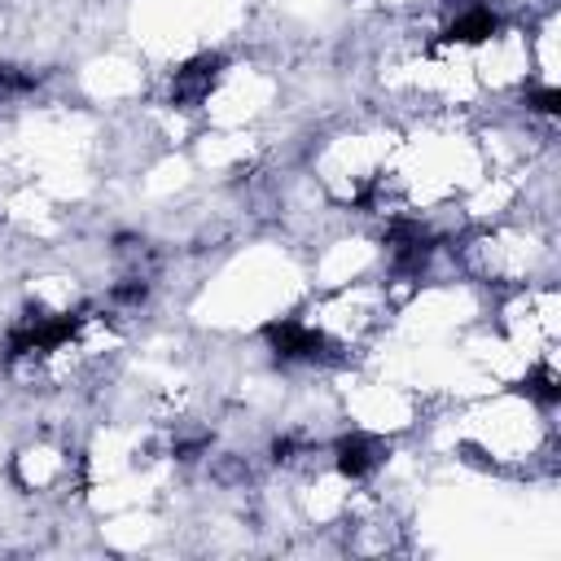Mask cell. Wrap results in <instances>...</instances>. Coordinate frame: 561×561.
Returning <instances> with one entry per match:
<instances>
[{"label": "cell", "mask_w": 561, "mask_h": 561, "mask_svg": "<svg viewBox=\"0 0 561 561\" xmlns=\"http://www.w3.org/2000/svg\"><path fill=\"white\" fill-rule=\"evenodd\" d=\"M263 342L272 346V355L280 364H316V359H329V337L302 320H267L263 324Z\"/></svg>", "instance_id": "cell-1"}, {"label": "cell", "mask_w": 561, "mask_h": 561, "mask_svg": "<svg viewBox=\"0 0 561 561\" xmlns=\"http://www.w3.org/2000/svg\"><path fill=\"white\" fill-rule=\"evenodd\" d=\"M386 245H390L394 276H421L430 267L434 250H438V237L430 228H421V219H390Z\"/></svg>", "instance_id": "cell-2"}, {"label": "cell", "mask_w": 561, "mask_h": 561, "mask_svg": "<svg viewBox=\"0 0 561 561\" xmlns=\"http://www.w3.org/2000/svg\"><path fill=\"white\" fill-rule=\"evenodd\" d=\"M79 329V311H61V316H44V311H26L22 324L9 333V359L18 355H35V351H57L70 333Z\"/></svg>", "instance_id": "cell-3"}, {"label": "cell", "mask_w": 561, "mask_h": 561, "mask_svg": "<svg viewBox=\"0 0 561 561\" xmlns=\"http://www.w3.org/2000/svg\"><path fill=\"white\" fill-rule=\"evenodd\" d=\"M224 66H228L224 53H197V57H188L171 75V105L175 110H197L210 96V88H215V79H219Z\"/></svg>", "instance_id": "cell-4"}, {"label": "cell", "mask_w": 561, "mask_h": 561, "mask_svg": "<svg viewBox=\"0 0 561 561\" xmlns=\"http://www.w3.org/2000/svg\"><path fill=\"white\" fill-rule=\"evenodd\" d=\"M386 456H390V447L373 434H342L333 443V465L342 478H368Z\"/></svg>", "instance_id": "cell-5"}, {"label": "cell", "mask_w": 561, "mask_h": 561, "mask_svg": "<svg viewBox=\"0 0 561 561\" xmlns=\"http://www.w3.org/2000/svg\"><path fill=\"white\" fill-rule=\"evenodd\" d=\"M495 31H500V18H495L491 9H482V4H478V9H465V13L447 26V35H443V39H447V44H486Z\"/></svg>", "instance_id": "cell-6"}, {"label": "cell", "mask_w": 561, "mask_h": 561, "mask_svg": "<svg viewBox=\"0 0 561 561\" xmlns=\"http://www.w3.org/2000/svg\"><path fill=\"white\" fill-rule=\"evenodd\" d=\"M522 390H526L539 408H557V403H561V377H557V368H552V364H535V368L526 373Z\"/></svg>", "instance_id": "cell-7"}, {"label": "cell", "mask_w": 561, "mask_h": 561, "mask_svg": "<svg viewBox=\"0 0 561 561\" xmlns=\"http://www.w3.org/2000/svg\"><path fill=\"white\" fill-rule=\"evenodd\" d=\"M39 70H31V66H13V61H0V105L4 101H13V96H26V92H35L39 88Z\"/></svg>", "instance_id": "cell-8"}, {"label": "cell", "mask_w": 561, "mask_h": 561, "mask_svg": "<svg viewBox=\"0 0 561 561\" xmlns=\"http://www.w3.org/2000/svg\"><path fill=\"white\" fill-rule=\"evenodd\" d=\"M110 298H114L118 307H140V302L149 298V280H145V276H123V280L110 289Z\"/></svg>", "instance_id": "cell-9"}, {"label": "cell", "mask_w": 561, "mask_h": 561, "mask_svg": "<svg viewBox=\"0 0 561 561\" xmlns=\"http://www.w3.org/2000/svg\"><path fill=\"white\" fill-rule=\"evenodd\" d=\"M526 105L535 114H561V88H535L526 92Z\"/></svg>", "instance_id": "cell-10"}, {"label": "cell", "mask_w": 561, "mask_h": 561, "mask_svg": "<svg viewBox=\"0 0 561 561\" xmlns=\"http://www.w3.org/2000/svg\"><path fill=\"white\" fill-rule=\"evenodd\" d=\"M210 447V434H197V438H184V443H175V460H197L202 451Z\"/></svg>", "instance_id": "cell-11"}, {"label": "cell", "mask_w": 561, "mask_h": 561, "mask_svg": "<svg viewBox=\"0 0 561 561\" xmlns=\"http://www.w3.org/2000/svg\"><path fill=\"white\" fill-rule=\"evenodd\" d=\"M294 451H298V438H289V434L272 443V460H276V465H280V460H294Z\"/></svg>", "instance_id": "cell-12"}]
</instances>
